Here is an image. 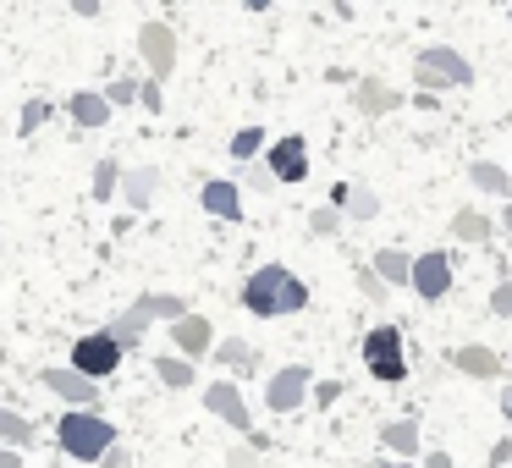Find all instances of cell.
Segmentation results:
<instances>
[{"label":"cell","instance_id":"obj_1","mask_svg":"<svg viewBox=\"0 0 512 468\" xmlns=\"http://www.w3.org/2000/svg\"><path fill=\"white\" fill-rule=\"evenodd\" d=\"M237 298H243V309L259 314V320H276V314L309 309V287H303L287 265H259L254 276L243 281V292H237Z\"/></svg>","mask_w":512,"mask_h":468},{"label":"cell","instance_id":"obj_2","mask_svg":"<svg viewBox=\"0 0 512 468\" xmlns=\"http://www.w3.org/2000/svg\"><path fill=\"white\" fill-rule=\"evenodd\" d=\"M56 446L72 457V463H100L116 446V424L105 419L100 408H67L56 424Z\"/></svg>","mask_w":512,"mask_h":468},{"label":"cell","instance_id":"obj_3","mask_svg":"<svg viewBox=\"0 0 512 468\" xmlns=\"http://www.w3.org/2000/svg\"><path fill=\"white\" fill-rule=\"evenodd\" d=\"M364 369L380 386H402V380H408V347H402L397 325H375V331L364 336Z\"/></svg>","mask_w":512,"mask_h":468},{"label":"cell","instance_id":"obj_4","mask_svg":"<svg viewBox=\"0 0 512 468\" xmlns=\"http://www.w3.org/2000/svg\"><path fill=\"white\" fill-rule=\"evenodd\" d=\"M413 78H419L424 94H441V89H468V83H474V67H468V56H457L452 45H430L413 61Z\"/></svg>","mask_w":512,"mask_h":468},{"label":"cell","instance_id":"obj_5","mask_svg":"<svg viewBox=\"0 0 512 468\" xmlns=\"http://www.w3.org/2000/svg\"><path fill=\"white\" fill-rule=\"evenodd\" d=\"M127 358V347L116 342L111 331H94V336H78L72 342V369L78 375H89V380H105V375H116V364Z\"/></svg>","mask_w":512,"mask_h":468},{"label":"cell","instance_id":"obj_6","mask_svg":"<svg viewBox=\"0 0 512 468\" xmlns=\"http://www.w3.org/2000/svg\"><path fill=\"white\" fill-rule=\"evenodd\" d=\"M408 287L419 292L424 303H441L446 292H452V254H446V248L419 254V259H413V270H408Z\"/></svg>","mask_w":512,"mask_h":468},{"label":"cell","instance_id":"obj_7","mask_svg":"<svg viewBox=\"0 0 512 468\" xmlns=\"http://www.w3.org/2000/svg\"><path fill=\"white\" fill-rule=\"evenodd\" d=\"M309 386H314L309 364H281L276 375L265 380V408H270V413H292V408H303Z\"/></svg>","mask_w":512,"mask_h":468},{"label":"cell","instance_id":"obj_8","mask_svg":"<svg viewBox=\"0 0 512 468\" xmlns=\"http://www.w3.org/2000/svg\"><path fill=\"white\" fill-rule=\"evenodd\" d=\"M39 380H45V391H50V397H61L67 408H100V380L78 375L72 364H50Z\"/></svg>","mask_w":512,"mask_h":468},{"label":"cell","instance_id":"obj_9","mask_svg":"<svg viewBox=\"0 0 512 468\" xmlns=\"http://www.w3.org/2000/svg\"><path fill=\"white\" fill-rule=\"evenodd\" d=\"M166 336H171V353L177 358H188V364H199V358H210V347H215V325L204 320V314H182V320H171L166 325Z\"/></svg>","mask_w":512,"mask_h":468},{"label":"cell","instance_id":"obj_10","mask_svg":"<svg viewBox=\"0 0 512 468\" xmlns=\"http://www.w3.org/2000/svg\"><path fill=\"white\" fill-rule=\"evenodd\" d=\"M265 177L270 182H303L309 177V144H303L298 133L276 138V144L265 149Z\"/></svg>","mask_w":512,"mask_h":468},{"label":"cell","instance_id":"obj_11","mask_svg":"<svg viewBox=\"0 0 512 468\" xmlns=\"http://www.w3.org/2000/svg\"><path fill=\"white\" fill-rule=\"evenodd\" d=\"M138 56H144L149 78L160 83L171 67H177V34H171L166 23H144V28H138Z\"/></svg>","mask_w":512,"mask_h":468},{"label":"cell","instance_id":"obj_12","mask_svg":"<svg viewBox=\"0 0 512 468\" xmlns=\"http://www.w3.org/2000/svg\"><path fill=\"white\" fill-rule=\"evenodd\" d=\"M204 408H210L221 424H232L237 435L254 424V413H248V402H243V391H237V380H210V386H204Z\"/></svg>","mask_w":512,"mask_h":468},{"label":"cell","instance_id":"obj_13","mask_svg":"<svg viewBox=\"0 0 512 468\" xmlns=\"http://www.w3.org/2000/svg\"><path fill=\"white\" fill-rule=\"evenodd\" d=\"M116 193H122V204H127L133 215H144L149 204H155V193H160V171H155V166L122 171V182H116Z\"/></svg>","mask_w":512,"mask_h":468},{"label":"cell","instance_id":"obj_14","mask_svg":"<svg viewBox=\"0 0 512 468\" xmlns=\"http://www.w3.org/2000/svg\"><path fill=\"white\" fill-rule=\"evenodd\" d=\"M353 105H358V116H391L402 105V94L391 89L386 78H358L353 83Z\"/></svg>","mask_w":512,"mask_h":468},{"label":"cell","instance_id":"obj_15","mask_svg":"<svg viewBox=\"0 0 512 468\" xmlns=\"http://www.w3.org/2000/svg\"><path fill=\"white\" fill-rule=\"evenodd\" d=\"M199 204L215 215V221H243V193H237V182H226V177H210L199 188Z\"/></svg>","mask_w":512,"mask_h":468},{"label":"cell","instance_id":"obj_16","mask_svg":"<svg viewBox=\"0 0 512 468\" xmlns=\"http://www.w3.org/2000/svg\"><path fill=\"white\" fill-rule=\"evenodd\" d=\"M331 204H336L342 215H353V221H375V215H380V199L364 188V182H336Z\"/></svg>","mask_w":512,"mask_h":468},{"label":"cell","instance_id":"obj_17","mask_svg":"<svg viewBox=\"0 0 512 468\" xmlns=\"http://www.w3.org/2000/svg\"><path fill=\"white\" fill-rule=\"evenodd\" d=\"M452 369H463V375H474V380H496L501 375V358L490 353V347L468 342V347H452Z\"/></svg>","mask_w":512,"mask_h":468},{"label":"cell","instance_id":"obj_18","mask_svg":"<svg viewBox=\"0 0 512 468\" xmlns=\"http://www.w3.org/2000/svg\"><path fill=\"white\" fill-rule=\"evenodd\" d=\"M67 116H72L78 127H105V122H111V105H105V94L78 89V94L67 100Z\"/></svg>","mask_w":512,"mask_h":468},{"label":"cell","instance_id":"obj_19","mask_svg":"<svg viewBox=\"0 0 512 468\" xmlns=\"http://www.w3.org/2000/svg\"><path fill=\"white\" fill-rule=\"evenodd\" d=\"M155 380L166 391H188L193 380H199V364H188V358H177V353H160L155 358Z\"/></svg>","mask_w":512,"mask_h":468},{"label":"cell","instance_id":"obj_20","mask_svg":"<svg viewBox=\"0 0 512 468\" xmlns=\"http://www.w3.org/2000/svg\"><path fill=\"white\" fill-rule=\"evenodd\" d=\"M39 441V424L23 419L17 408H0V446H17V452H28V446Z\"/></svg>","mask_w":512,"mask_h":468},{"label":"cell","instance_id":"obj_21","mask_svg":"<svg viewBox=\"0 0 512 468\" xmlns=\"http://www.w3.org/2000/svg\"><path fill=\"white\" fill-rule=\"evenodd\" d=\"M380 446H386L391 457H413V452H419V424H413V419L380 424Z\"/></svg>","mask_w":512,"mask_h":468},{"label":"cell","instance_id":"obj_22","mask_svg":"<svg viewBox=\"0 0 512 468\" xmlns=\"http://www.w3.org/2000/svg\"><path fill=\"white\" fill-rule=\"evenodd\" d=\"M369 270H375V276L386 281V287H408V270H413V259L402 254V248H380V254H375V265H369Z\"/></svg>","mask_w":512,"mask_h":468},{"label":"cell","instance_id":"obj_23","mask_svg":"<svg viewBox=\"0 0 512 468\" xmlns=\"http://www.w3.org/2000/svg\"><path fill=\"white\" fill-rule=\"evenodd\" d=\"M138 309L149 314V320H182V314H188V298H177V292H144V298H138Z\"/></svg>","mask_w":512,"mask_h":468},{"label":"cell","instance_id":"obj_24","mask_svg":"<svg viewBox=\"0 0 512 468\" xmlns=\"http://www.w3.org/2000/svg\"><path fill=\"white\" fill-rule=\"evenodd\" d=\"M149 325H155V320H149V314H144V309H138V303H133V309H127V314H116V320L105 325V331H111V336H116V342H122V347H138V336H144Z\"/></svg>","mask_w":512,"mask_h":468},{"label":"cell","instance_id":"obj_25","mask_svg":"<svg viewBox=\"0 0 512 468\" xmlns=\"http://www.w3.org/2000/svg\"><path fill=\"white\" fill-rule=\"evenodd\" d=\"M490 232H496V226H490L479 210H457L452 215V237H457V243H490Z\"/></svg>","mask_w":512,"mask_h":468},{"label":"cell","instance_id":"obj_26","mask_svg":"<svg viewBox=\"0 0 512 468\" xmlns=\"http://www.w3.org/2000/svg\"><path fill=\"white\" fill-rule=\"evenodd\" d=\"M468 177H474L479 193H496V199H501V193H512V177L501 166H490V160H474V166H468Z\"/></svg>","mask_w":512,"mask_h":468},{"label":"cell","instance_id":"obj_27","mask_svg":"<svg viewBox=\"0 0 512 468\" xmlns=\"http://www.w3.org/2000/svg\"><path fill=\"white\" fill-rule=\"evenodd\" d=\"M116 182H122V160H94V199L100 204H111L116 199Z\"/></svg>","mask_w":512,"mask_h":468},{"label":"cell","instance_id":"obj_28","mask_svg":"<svg viewBox=\"0 0 512 468\" xmlns=\"http://www.w3.org/2000/svg\"><path fill=\"white\" fill-rule=\"evenodd\" d=\"M210 353H215V364H221V369H248V364H254V347H248V342H237V336L215 342Z\"/></svg>","mask_w":512,"mask_h":468},{"label":"cell","instance_id":"obj_29","mask_svg":"<svg viewBox=\"0 0 512 468\" xmlns=\"http://www.w3.org/2000/svg\"><path fill=\"white\" fill-rule=\"evenodd\" d=\"M45 122H50V100H28L23 116H17V138H34Z\"/></svg>","mask_w":512,"mask_h":468},{"label":"cell","instance_id":"obj_30","mask_svg":"<svg viewBox=\"0 0 512 468\" xmlns=\"http://www.w3.org/2000/svg\"><path fill=\"white\" fill-rule=\"evenodd\" d=\"M259 149H265V133H259V127H243V133L232 138V160H254Z\"/></svg>","mask_w":512,"mask_h":468},{"label":"cell","instance_id":"obj_31","mask_svg":"<svg viewBox=\"0 0 512 468\" xmlns=\"http://www.w3.org/2000/svg\"><path fill=\"white\" fill-rule=\"evenodd\" d=\"M336 226H342V210H336V204H320V210H309V232H314V237H331Z\"/></svg>","mask_w":512,"mask_h":468},{"label":"cell","instance_id":"obj_32","mask_svg":"<svg viewBox=\"0 0 512 468\" xmlns=\"http://www.w3.org/2000/svg\"><path fill=\"white\" fill-rule=\"evenodd\" d=\"M138 100V83L133 78H111V83H105V105H111V111H116V105H133Z\"/></svg>","mask_w":512,"mask_h":468},{"label":"cell","instance_id":"obj_33","mask_svg":"<svg viewBox=\"0 0 512 468\" xmlns=\"http://www.w3.org/2000/svg\"><path fill=\"white\" fill-rule=\"evenodd\" d=\"M138 105H144L149 116H160V111H166V94H160V83H155V78H144V83H138Z\"/></svg>","mask_w":512,"mask_h":468},{"label":"cell","instance_id":"obj_34","mask_svg":"<svg viewBox=\"0 0 512 468\" xmlns=\"http://www.w3.org/2000/svg\"><path fill=\"white\" fill-rule=\"evenodd\" d=\"M226 468H265V457H259L254 446H232V452H226Z\"/></svg>","mask_w":512,"mask_h":468},{"label":"cell","instance_id":"obj_35","mask_svg":"<svg viewBox=\"0 0 512 468\" xmlns=\"http://www.w3.org/2000/svg\"><path fill=\"white\" fill-rule=\"evenodd\" d=\"M309 397L320 402V408H331V402L342 397V380H314V386H309Z\"/></svg>","mask_w":512,"mask_h":468},{"label":"cell","instance_id":"obj_36","mask_svg":"<svg viewBox=\"0 0 512 468\" xmlns=\"http://www.w3.org/2000/svg\"><path fill=\"white\" fill-rule=\"evenodd\" d=\"M490 309H496V314H501V320H512V276H507V281H501V287H496V292H490Z\"/></svg>","mask_w":512,"mask_h":468},{"label":"cell","instance_id":"obj_37","mask_svg":"<svg viewBox=\"0 0 512 468\" xmlns=\"http://www.w3.org/2000/svg\"><path fill=\"white\" fill-rule=\"evenodd\" d=\"M358 287H364V292H369V298H375V303H380V298H391V287H386V281L375 276V270H358Z\"/></svg>","mask_w":512,"mask_h":468},{"label":"cell","instance_id":"obj_38","mask_svg":"<svg viewBox=\"0 0 512 468\" xmlns=\"http://www.w3.org/2000/svg\"><path fill=\"white\" fill-rule=\"evenodd\" d=\"M501 463H512V441H496V446H490V468H501Z\"/></svg>","mask_w":512,"mask_h":468},{"label":"cell","instance_id":"obj_39","mask_svg":"<svg viewBox=\"0 0 512 468\" xmlns=\"http://www.w3.org/2000/svg\"><path fill=\"white\" fill-rule=\"evenodd\" d=\"M100 6H105V0H72V12H78V17H100Z\"/></svg>","mask_w":512,"mask_h":468},{"label":"cell","instance_id":"obj_40","mask_svg":"<svg viewBox=\"0 0 512 468\" xmlns=\"http://www.w3.org/2000/svg\"><path fill=\"white\" fill-rule=\"evenodd\" d=\"M0 468H23V452L17 446H0Z\"/></svg>","mask_w":512,"mask_h":468},{"label":"cell","instance_id":"obj_41","mask_svg":"<svg viewBox=\"0 0 512 468\" xmlns=\"http://www.w3.org/2000/svg\"><path fill=\"white\" fill-rule=\"evenodd\" d=\"M424 468H452V452H441V446H435V452L424 457Z\"/></svg>","mask_w":512,"mask_h":468},{"label":"cell","instance_id":"obj_42","mask_svg":"<svg viewBox=\"0 0 512 468\" xmlns=\"http://www.w3.org/2000/svg\"><path fill=\"white\" fill-rule=\"evenodd\" d=\"M100 463H105V468H127V452H122V446H111V452H105Z\"/></svg>","mask_w":512,"mask_h":468},{"label":"cell","instance_id":"obj_43","mask_svg":"<svg viewBox=\"0 0 512 468\" xmlns=\"http://www.w3.org/2000/svg\"><path fill=\"white\" fill-rule=\"evenodd\" d=\"M248 12H270V6H276V0H243Z\"/></svg>","mask_w":512,"mask_h":468},{"label":"cell","instance_id":"obj_44","mask_svg":"<svg viewBox=\"0 0 512 468\" xmlns=\"http://www.w3.org/2000/svg\"><path fill=\"white\" fill-rule=\"evenodd\" d=\"M501 413L512 419V386H501Z\"/></svg>","mask_w":512,"mask_h":468},{"label":"cell","instance_id":"obj_45","mask_svg":"<svg viewBox=\"0 0 512 468\" xmlns=\"http://www.w3.org/2000/svg\"><path fill=\"white\" fill-rule=\"evenodd\" d=\"M501 226H507V232H512V204H507V210H501Z\"/></svg>","mask_w":512,"mask_h":468},{"label":"cell","instance_id":"obj_46","mask_svg":"<svg viewBox=\"0 0 512 468\" xmlns=\"http://www.w3.org/2000/svg\"><path fill=\"white\" fill-rule=\"evenodd\" d=\"M386 468H408V463H402V457H397V463H386Z\"/></svg>","mask_w":512,"mask_h":468},{"label":"cell","instance_id":"obj_47","mask_svg":"<svg viewBox=\"0 0 512 468\" xmlns=\"http://www.w3.org/2000/svg\"><path fill=\"white\" fill-rule=\"evenodd\" d=\"M507 23H512V17H507Z\"/></svg>","mask_w":512,"mask_h":468}]
</instances>
